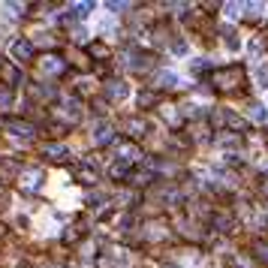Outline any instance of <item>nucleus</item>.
Instances as JSON below:
<instances>
[{"label": "nucleus", "instance_id": "3", "mask_svg": "<svg viewBox=\"0 0 268 268\" xmlns=\"http://www.w3.org/2000/svg\"><path fill=\"white\" fill-rule=\"evenodd\" d=\"M94 139H97V142H108V139H111V130L100 124V127H97V136H94Z\"/></svg>", "mask_w": 268, "mask_h": 268}, {"label": "nucleus", "instance_id": "4", "mask_svg": "<svg viewBox=\"0 0 268 268\" xmlns=\"http://www.w3.org/2000/svg\"><path fill=\"white\" fill-rule=\"evenodd\" d=\"M54 60H57V57H46V63H43V66H46L49 72H54V69H60V63H54Z\"/></svg>", "mask_w": 268, "mask_h": 268}, {"label": "nucleus", "instance_id": "5", "mask_svg": "<svg viewBox=\"0 0 268 268\" xmlns=\"http://www.w3.org/2000/svg\"><path fill=\"white\" fill-rule=\"evenodd\" d=\"M253 118H259V121H265V111H262V106H253Z\"/></svg>", "mask_w": 268, "mask_h": 268}, {"label": "nucleus", "instance_id": "1", "mask_svg": "<svg viewBox=\"0 0 268 268\" xmlns=\"http://www.w3.org/2000/svg\"><path fill=\"white\" fill-rule=\"evenodd\" d=\"M12 54H15L18 60L33 57V43H27V40H15V43H12Z\"/></svg>", "mask_w": 268, "mask_h": 268}, {"label": "nucleus", "instance_id": "2", "mask_svg": "<svg viewBox=\"0 0 268 268\" xmlns=\"http://www.w3.org/2000/svg\"><path fill=\"white\" fill-rule=\"evenodd\" d=\"M46 154H49L52 160H63V157H66V148H63V145H49Z\"/></svg>", "mask_w": 268, "mask_h": 268}]
</instances>
